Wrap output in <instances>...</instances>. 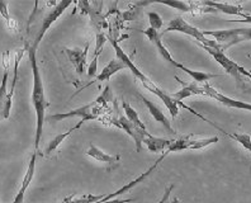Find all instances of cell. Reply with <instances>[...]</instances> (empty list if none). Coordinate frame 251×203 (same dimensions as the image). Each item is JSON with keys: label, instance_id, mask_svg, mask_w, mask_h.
I'll return each mask as SVG.
<instances>
[{"label": "cell", "instance_id": "cell-1", "mask_svg": "<svg viewBox=\"0 0 251 203\" xmlns=\"http://www.w3.org/2000/svg\"><path fill=\"white\" fill-rule=\"evenodd\" d=\"M28 56H29V62H31L32 75H33V86H32V104L36 111L37 125H36V137H34V151H38L40 149V142L42 139L43 126L46 121V109L50 105L47 102L46 93H45V85H43L42 75H41L40 66L37 62V50L29 47V45H25Z\"/></svg>", "mask_w": 251, "mask_h": 203}, {"label": "cell", "instance_id": "cell-2", "mask_svg": "<svg viewBox=\"0 0 251 203\" xmlns=\"http://www.w3.org/2000/svg\"><path fill=\"white\" fill-rule=\"evenodd\" d=\"M108 41H109L110 45L113 46V49L116 50V57H118V59L126 65V69H128L129 71H132V74L135 75L138 80L141 81L144 88H146L149 92H151L152 94L159 97V98L164 102V104L166 105V108L169 109V112H170V114H172V117L176 118V116L179 114V102L175 101V99L172 97V94H169V93H166L165 90L161 89L160 86H157L156 84L151 80L150 77H147L146 75H145L144 73L137 68V66H136L135 62L129 59L128 55L123 51V49L120 46L118 41L114 40V38L112 37L108 38Z\"/></svg>", "mask_w": 251, "mask_h": 203}, {"label": "cell", "instance_id": "cell-3", "mask_svg": "<svg viewBox=\"0 0 251 203\" xmlns=\"http://www.w3.org/2000/svg\"><path fill=\"white\" fill-rule=\"evenodd\" d=\"M112 98H113V97H112V92H110V89L107 86L104 89V92L101 93V96H99L98 98L95 99L94 102H92V103H89V104L79 107L70 112L51 114V116L46 117V121H51V122H61V121L66 120V118L80 117V122L76 125L77 128H80V127L83 126L85 122H88V121L98 120L99 116L103 113V108L107 105L108 102L112 101Z\"/></svg>", "mask_w": 251, "mask_h": 203}, {"label": "cell", "instance_id": "cell-4", "mask_svg": "<svg viewBox=\"0 0 251 203\" xmlns=\"http://www.w3.org/2000/svg\"><path fill=\"white\" fill-rule=\"evenodd\" d=\"M179 32V33H184L187 34V36H190L192 38L199 42L201 46H205V47H212V49H221L220 45H218L216 41L211 40V38L205 37L204 34H203V31H201L199 28L194 27V25H189L183 17H174L172 21L169 22L168 27L165 28V31L162 32L161 36H165L166 33L169 32Z\"/></svg>", "mask_w": 251, "mask_h": 203}, {"label": "cell", "instance_id": "cell-5", "mask_svg": "<svg viewBox=\"0 0 251 203\" xmlns=\"http://www.w3.org/2000/svg\"><path fill=\"white\" fill-rule=\"evenodd\" d=\"M205 37L215 38L222 51L235 46L244 41H251V27L235 28V29H220V31H203Z\"/></svg>", "mask_w": 251, "mask_h": 203}, {"label": "cell", "instance_id": "cell-6", "mask_svg": "<svg viewBox=\"0 0 251 203\" xmlns=\"http://www.w3.org/2000/svg\"><path fill=\"white\" fill-rule=\"evenodd\" d=\"M71 4H73V1H60V3H56L55 5H53V8H51V9H50L46 14L37 16V17H40V19H41L40 28H38V29L36 31V33H34L32 45L29 46L31 49H33V50L38 49V45H40L41 41H42L43 36H45V34H46V32L49 31V28L51 27V25H52L53 23H55V22L62 16V13L68 9Z\"/></svg>", "mask_w": 251, "mask_h": 203}, {"label": "cell", "instance_id": "cell-7", "mask_svg": "<svg viewBox=\"0 0 251 203\" xmlns=\"http://www.w3.org/2000/svg\"><path fill=\"white\" fill-rule=\"evenodd\" d=\"M203 50H205L209 55L218 62V64L225 69L227 74L231 75V76L235 77V80L239 83L240 86H244V80H242V75L245 74L246 69H244L242 66L236 64L235 61L228 57L226 53L222 51L221 49H212V47H205V46H201Z\"/></svg>", "mask_w": 251, "mask_h": 203}, {"label": "cell", "instance_id": "cell-8", "mask_svg": "<svg viewBox=\"0 0 251 203\" xmlns=\"http://www.w3.org/2000/svg\"><path fill=\"white\" fill-rule=\"evenodd\" d=\"M3 61L5 64V73L1 79V84H0V118L8 120L10 116V109L13 105V99L9 98L8 94V77H9V53L3 55Z\"/></svg>", "mask_w": 251, "mask_h": 203}, {"label": "cell", "instance_id": "cell-9", "mask_svg": "<svg viewBox=\"0 0 251 203\" xmlns=\"http://www.w3.org/2000/svg\"><path fill=\"white\" fill-rule=\"evenodd\" d=\"M175 80H178L179 83L183 84V88H181L180 90H178V92L173 93L172 97L175 99V101L179 102V105H181V107L187 108V109H189L192 113L194 114V116H197V117L202 118V120H205L203 116H201V114L197 113L194 109H192L190 107H188V105H185L181 101H184L185 98H189V97L192 96H205L204 94V89H203V85H198L197 83H185V81H183L179 76H175Z\"/></svg>", "mask_w": 251, "mask_h": 203}, {"label": "cell", "instance_id": "cell-10", "mask_svg": "<svg viewBox=\"0 0 251 203\" xmlns=\"http://www.w3.org/2000/svg\"><path fill=\"white\" fill-rule=\"evenodd\" d=\"M112 125L122 128L123 131H126V132L131 136L132 139L135 140L136 151L142 150V144H144L145 137H146L147 135H150V133L147 132V129L140 128V127H137L132 122H129V121L126 118V116H123V114H121L118 120H112Z\"/></svg>", "mask_w": 251, "mask_h": 203}, {"label": "cell", "instance_id": "cell-11", "mask_svg": "<svg viewBox=\"0 0 251 203\" xmlns=\"http://www.w3.org/2000/svg\"><path fill=\"white\" fill-rule=\"evenodd\" d=\"M203 6H208L215 9L216 12H221L224 14H228V16H237L241 17L239 22L241 23H251V16L244 13V8L240 4H228V3H216V1H201Z\"/></svg>", "mask_w": 251, "mask_h": 203}, {"label": "cell", "instance_id": "cell-12", "mask_svg": "<svg viewBox=\"0 0 251 203\" xmlns=\"http://www.w3.org/2000/svg\"><path fill=\"white\" fill-rule=\"evenodd\" d=\"M203 89H204L205 97H209V98L216 99L217 102H220L221 104L226 105L228 108H237V109H246V111L251 112V104L250 103H245V102L236 101V99L230 98V97H226L224 94L218 93L217 90L213 89L208 83L203 84Z\"/></svg>", "mask_w": 251, "mask_h": 203}, {"label": "cell", "instance_id": "cell-13", "mask_svg": "<svg viewBox=\"0 0 251 203\" xmlns=\"http://www.w3.org/2000/svg\"><path fill=\"white\" fill-rule=\"evenodd\" d=\"M144 33H145V36L149 38V41H150L153 46H155V49H156V51L160 53V56H161L162 59L165 60L166 62H169L170 65H173L174 68L179 69V65H180V62H176L174 59H173V56L170 55L169 50L166 49V46L164 45V42H162L161 33H159V32L155 31V29H152V28H147V29H145Z\"/></svg>", "mask_w": 251, "mask_h": 203}, {"label": "cell", "instance_id": "cell-14", "mask_svg": "<svg viewBox=\"0 0 251 203\" xmlns=\"http://www.w3.org/2000/svg\"><path fill=\"white\" fill-rule=\"evenodd\" d=\"M90 47V41L86 42V46L84 47L83 50L80 49H64L65 53L68 56L69 61L71 62L76 73L79 75H81L85 70V65H86V57H88V51H89Z\"/></svg>", "mask_w": 251, "mask_h": 203}, {"label": "cell", "instance_id": "cell-15", "mask_svg": "<svg viewBox=\"0 0 251 203\" xmlns=\"http://www.w3.org/2000/svg\"><path fill=\"white\" fill-rule=\"evenodd\" d=\"M138 97H140V99L144 102V104L146 105L147 109H149V112L151 113V116L155 118V121L159 123H161L162 126L165 127L166 131H168L170 135H175V133H176V131L173 128L172 123H170V121L168 120V117L165 116V113L161 111V108H160L157 104H155L153 102H151L149 98H146L145 96H142V94H138Z\"/></svg>", "mask_w": 251, "mask_h": 203}, {"label": "cell", "instance_id": "cell-16", "mask_svg": "<svg viewBox=\"0 0 251 203\" xmlns=\"http://www.w3.org/2000/svg\"><path fill=\"white\" fill-rule=\"evenodd\" d=\"M86 155L93 157L94 160L99 161V163L107 164L108 170H112L113 168H117V166L120 165V161H121V155L107 154V152H104V151L100 150V149L97 148V146L93 144H90L89 149L86 150Z\"/></svg>", "mask_w": 251, "mask_h": 203}, {"label": "cell", "instance_id": "cell-17", "mask_svg": "<svg viewBox=\"0 0 251 203\" xmlns=\"http://www.w3.org/2000/svg\"><path fill=\"white\" fill-rule=\"evenodd\" d=\"M36 159H37V151H34L33 155L31 156V160L28 163V168L27 172L25 174V179H23V182H22L21 188H19L18 193L16 194V197H14V201L13 203H25V192H27L28 187L32 183V179L34 177V173H36Z\"/></svg>", "mask_w": 251, "mask_h": 203}, {"label": "cell", "instance_id": "cell-18", "mask_svg": "<svg viewBox=\"0 0 251 203\" xmlns=\"http://www.w3.org/2000/svg\"><path fill=\"white\" fill-rule=\"evenodd\" d=\"M123 69H126V65L118 57H113V59L108 62L107 66H104V69L95 76V80L99 81V83H101V81H108L114 74H117L118 71L123 70Z\"/></svg>", "mask_w": 251, "mask_h": 203}, {"label": "cell", "instance_id": "cell-19", "mask_svg": "<svg viewBox=\"0 0 251 203\" xmlns=\"http://www.w3.org/2000/svg\"><path fill=\"white\" fill-rule=\"evenodd\" d=\"M174 140L164 139V137H156V136L147 135L144 140V144L151 152H165Z\"/></svg>", "mask_w": 251, "mask_h": 203}, {"label": "cell", "instance_id": "cell-20", "mask_svg": "<svg viewBox=\"0 0 251 203\" xmlns=\"http://www.w3.org/2000/svg\"><path fill=\"white\" fill-rule=\"evenodd\" d=\"M179 69H180V70H183L185 74L189 75V76L194 80V83L205 84V83H208L211 79H215V77L221 76V75H218V74H211V73H203V71L192 70V69L187 68V66L183 64L179 65Z\"/></svg>", "mask_w": 251, "mask_h": 203}, {"label": "cell", "instance_id": "cell-21", "mask_svg": "<svg viewBox=\"0 0 251 203\" xmlns=\"http://www.w3.org/2000/svg\"><path fill=\"white\" fill-rule=\"evenodd\" d=\"M75 129H79V128L75 126V127H73V128L69 129V131H66V132H62V133H60V135L55 136V139H52L51 141L49 142V144H47L46 149H45V151H43V155L49 156V155L52 154L53 151H55L56 149H57L58 146H60V145L65 141V140L68 139L69 136L71 135V132H73V131H75Z\"/></svg>", "mask_w": 251, "mask_h": 203}, {"label": "cell", "instance_id": "cell-22", "mask_svg": "<svg viewBox=\"0 0 251 203\" xmlns=\"http://www.w3.org/2000/svg\"><path fill=\"white\" fill-rule=\"evenodd\" d=\"M122 107H123V109H125L126 118H127V120H128L129 122H132V123H133V125H136V126H137V127H140V128L147 129L146 126H145V123L141 121V118L138 117V113H137V112H136V109L133 107H132L131 104H129L128 102L123 101Z\"/></svg>", "mask_w": 251, "mask_h": 203}, {"label": "cell", "instance_id": "cell-23", "mask_svg": "<svg viewBox=\"0 0 251 203\" xmlns=\"http://www.w3.org/2000/svg\"><path fill=\"white\" fill-rule=\"evenodd\" d=\"M218 140H220L218 136H213V137H208V139L192 140V135H190L189 141H188V150H201V149L207 148L209 145L216 144Z\"/></svg>", "mask_w": 251, "mask_h": 203}, {"label": "cell", "instance_id": "cell-24", "mask_svg": "<svg viewBox=\"0 0 251 203\" xmlns=\"http://www.w3.org/2000/svg\"><path fill=\"white\" fill-rule=\"evenodd\" d=\"M8 5H9V3H6V1H0V16L3 17L8 27L12 28V29H14L17 23L13 21L12 17H10L9 10H8Z\"/></svg>", "mask_w": 251, "mask_h": 203}, {"label": "cell", "instance_id": "cell-25", "mask_svg": "<svg viewBox=\"0 0 251 203\" xmlns=\"http://www.w3.org/2000/svg\"><path fill=\"white\" fill-rule=\"evenodd\" d=\"M147 17H149V22H150V28L159 32L161 29L162 25H164L161 16L156 12H149L147 13Z\"/></svg>", "mask_w": 251, "mask_h": 203}, {"label": "cell", "instance_id": "cell-26", "mask_svg": "<svg viewBox=\"0 0 251 203\" xmlns=\"http://www.w3.org/2000/svg\"><path fill=\"white\" fill-rule=\"evenodd\" d=\"M98 59L99 55H94L93 60L90 61L89 66H88V76L89 77L97 76V71H98Z\"/></svg>", "mask_w": 251, "mask_h": 203}, {"label": "cell", "instance_id": "cell-27", "mask_svg": "<svg viewBox=\"0 0 251 203\" xmlns=\"http://www.w3.org/2000/svg\"><path fill=\"white\" fill-rule=\"evenodd\" d=\"M173 189H174V185L173 184L169 185V187L165 189V192H164V194H162L161 200H160L157 203H178V200H176V198L170 201V194H172Z\"/></svg>", "mask_w": 251, "mask_h": 203}, {"label": "cell", "instance_id": "cell-28", "mask_svg": "<svg viewBox=\"0 0 251 203\" xmlns=\"http://www.w3.org/2000/svg\"><path fill=\"white\" fill-rule=\"evenodd\" d=\"M61 203H65V202H64V201H62V202H61Z\"/></svg>", "mask_w": 251, "mask_h": 203}, {"label": "cell", "instance_id": "cell-29", "mask_svg": "<svg viewBox=\"0 0 251 203\" xmlns=\"http://www.w3.org/2000/svg\"><path fill=\"white\" fill-rule=\"evenodd\" d=\"M249 71H250V73H251V70H249Z\"/></svg>", "mask_w": 251, "mask_h": 203}]
</instances>
